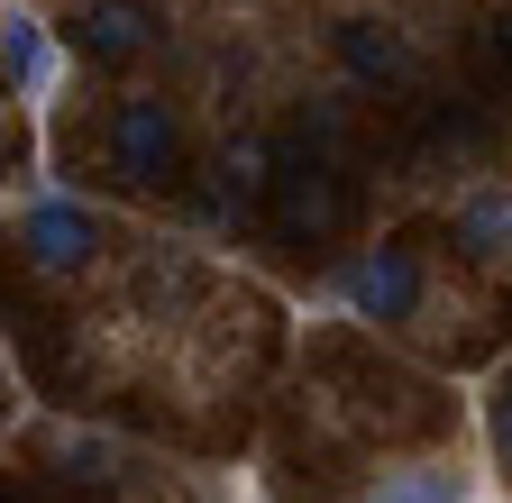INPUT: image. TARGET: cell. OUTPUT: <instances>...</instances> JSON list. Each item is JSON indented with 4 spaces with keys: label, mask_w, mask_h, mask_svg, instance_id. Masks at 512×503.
Returning <instances> with one entry per match:
<instances>
[{
    "label": "cell",
    "mask_w": 512,
    "mask_h": 503,
    "mask_svg": "<svg viewBox=\"0 0 512 503\" xmlns=\"http://www.w3.org/2000/svg\"><path fill=\"white\" fill-rule=\"evenodd\" d=\"M494 55H503V74H512V10L494 19Z\"/></svg>",
    "instance_id": "obj_11"
},
{
    "label": "cell",
    "mask_w": 512,
    "mask_h": 503,
    "mask_svg": "<svg viewBox=\"0 0 512 503\" xmlns=\"http://www.w3.org/2000/svg\"><path fill=\"white\" fill-rule=\"evenodd\" d=\"M458 247L476 266H503L512 257V183H476L458 193Z\"/></svg>",
    "instance_id": "obj_6"
},
{
    "label": "cell",
    "mask_w": 512,
    "mask_h": 503,
    "mask_svg": "<svg viewBox=\"0 0 512 503\" xmlns=\"http://www.w3.org/2000/svg\"><path fill=\"white\" fill-rule=\"evenodd\" d=\"M74 46H83V65H138V55L156 46V10L147 0H92V10L74 19Z\"/></svg>",
    "instance_id": "obj_5"
},
{
    "label": "cell",
    "mask_w": 512,
    "mask_h": 503,
    "mask_svg": "<svg viewBox=\"0 0 512 503\" xmlns=\"http://www.w3.org/2000/svg\"><path fill=\"white\" fill-rule=\"evenodd\" d=\"M339 293H348L357 321H412L421 311V257L412 247H366V257L339 275Z\"/></svg>",
    "instance_id": "obj_3"
},
{
    "label": "cell",
    "mask_w": 512,
    "mask_h": 503,
    "mask_svg": "<svg viewBox=\"0 0 512 503\" xmlns=\"http://www.w3.org/2000/svg\"><path fill=\"white\" fill-rule=\"evenodd\" d=\"M0 74H10V92H19V101H37V92H46V74H55L46 19H28V10L0 19Z\"/></svg>",
    "instance_id": "obj_8"
},
{
    "label": "cell",
    "mask_w": 512,
    "mask_h": 503,
    "mask_svg": "<svg viewBox=\"0 0 512 503\" xmlns=\"http://www.w3.org/2000/svg\"><path fill=\"white\" fill-rule=\"evenodd\" d=\"M357 503H467V485L448 476V467H421V476H384V485L357 494Z\"/></svg>",
    "instance_id": "obj_9"
},
{
    "label": "cell",
    "mask_w": 512,
    "mask_h": 503,
    "mask_svg": "<svg viewBox=\"0 0 512 503\" xmlns=\"http://www.w3.org/2000/svg\"><path fill=\"white\" fill-rule=\"evenodd\" d=\"M339 65L357 83H403L412 74V46L384 28V19H339Z\"/></svg>",
    "instance_id": "obj_7"
},
{
    "label": "cell",
    "mask_w": 512,
    "mask_h": 503,
    "mask_svg": "<svg viewBox=\"0 0 512 503\" xmlns=\"http://www.w3.org/2000/svg\"><path fill=\"white\" fill-rule=\"evenodd\" d=\"M110 174L138 183V193H165V183L183 174V129L165 101H110Z\"/></svg>",
    "instance_id": "obj_1"
},
{
    "label": "cell",
    "mask_w": 512,
    "mask_h": 503,
    "mask_svg": "<svg viewBox=\"0 0 512 503\" xmlns=\"http://www.w3.org/2000/svg\"><path fill=\"white\" fill-rule=\"evenodd\" d=\"M92 247H101V220H92L83 202H28V211H19V257H28L37 275L92 266Z\"/></svg>",
    "instance_id": "obj_4"
},
{
    "label": "cell",
    "mask_w": 512,
    "mask_h": 503,
    "mask_svg": "<svg viewBox=\"0 0 512 503\" xmlns=\"http://www.w3.org/2000/svg\"><path fill=\"white\" fill-rule=\"evenodd\" d=\"M485 439H494V458H503V476H512V366H503V385H494V403H485Z\"/></svg>",
    "instance_id": "obj_10"
},
{
    "label": "cell",
    "mask_w": 512,
    "mask_h": 503,
    "mask_svg": "<svg viewBox=\"0 0 512 503\" xmlns=\"http://www.w3.org/2000/svg\"><path fill=\"white\" fill-rule=\"evenodd\" d=\"M275 229L284 238H330L339 220H348V183L330 174V165H302V156H275Z\"/></svg>",
    "instance_id": "obj_2"
}]
</instances>
